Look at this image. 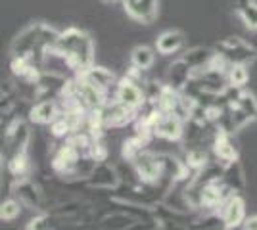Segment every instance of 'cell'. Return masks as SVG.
Returning <instances> with one entry per match:
<instances>
[{
	"label": "cell",
	"mask_w": 257,
	"mask_h": 230,
	"mask_svg": "<svg viewBox=\"0 0 257 230\" xmlns=\"http://www.w3.org/2000/svg\"><path fill=\"white\" fill-rule=\"evenodd\" d=\"M52 54L62 58L65 67L73 75H81L94 66L92 37L79 27H67L65 31H60V37L52 48Z\"/></svg>",
	"instance_id": "6da1fadb"
},
{
	"label": "cell",
	"mask_w": 257,
	"mask_h": 230,
	"mask_svg": "<svg viewBox=\"0 0 257 230\" xmlns=\"http://www.w3.org/2000/svg\"><path fill=\"white\" fill-rule=\"evenodd\" d=\"M58 37H60V31H56L48 23H31L14 39V43H12V56L29 58L37 66L44 69L46 58L52 52Z\"/></svg>",
	"instance_id": "7a4b0ae2"
},
{
	"label": "cell",
	"mask_w": 257,
	"mask_h": 230,
	"mask_svg": "<svg viewBox=\"0 0 257 230\" xmlns=\"http://www.w3.org/2000/svg\"><path fill=\"white\" fill-rule=\"evenodd\" d=\"M31 144V127L29 121L18 117L10 125L4 127V136H2V159H8L20 153H27Z\"/></svg>",
	"instance_id": "3957f363"
},
{
	"label": "cell",
	"mask_w": 257,
	"mask_h": 230,
	"mask_svg": "<svg viewBox=\"0 0 257 230\" xmlns=\"http://www.w3.org/2000/svg\"><path fill=\"white\" fill-rule=\"evenodd\" d=\"M215 52L221 54L228 64L249 66L257 60V48L240 37H226L215 44Z\"/></svg>",
	"instance_id": "277c9868"
},
{
	"label": "cell",
	"mask_w": 257,
	"mask_h": 230,
	"mask_svg": "<svg viewBox=\"0 0 257 230\" xmlns=\"http://www.w3.org/2000/svg\"><path fill=\"white\" fill-rule=\"evenodd\" d=\"M137 110H131L125 104H121L119 100H115L113 96L106 100V104L102 108L96 110V115L100 123L104 125L106 131H111V129H123L127 125H133L135 119H137Z\"/></svg>",
	"instance_id": "5b68a950"
},
{
	"label": "cell",
	"mask_w": 257,
	"mask_h": 230,
	"mask_svg": "<svg viewBox=\"0 0 257 230\" xmlns=\"http://www.w3.org/2000/svg\"><path fill=\"white\" fill-rule=\"evenodd\" d=\"M12 194L22 201L23 207H29L33 211H39V213L46 211V196H44L43 188L35 180H31L29 176L22 178V180H14Z\"/></svg>",
	"instance_id": "8992f818"
},
{
	"label": "cell",
	"mask_w": 257,
	"mask_h": 230,
	"mask_svg": "<svg viewBox=\"0 0 257 230\" xmlns=\"http://www.w3.org/2000/svg\"><path fill=\"white\" fill-rule=\"evenodd\" d=\"M81 182L86 188H92V190H111V192H115L121 186V175H119V169L115 165H109L107 161H100L92 169V173Z\"/></svg>",
	"instance_id": "52a82bcc"
},
{
	"label": "cell",
	"mask_w": 257,
	"mask_h": 230,
	"mask_svg": "<svg viewBox=\"0 0 257 230\" xmlns=\"http://www.w3.org/2000/svg\"><path fill=\"white\" fill-rule=\"evenodd\" d=\"M113 98L119 100L121 104H125L127 108L131 110H137L139 111L144 104H146V92H144V87L128 79L127 75L123 79L117 81V87H115V92H113Z\"/></svg>",
	"instance_id": "ba28073f"
},
{
	"label": "cell",
	"mask_w": 257,
	"mask_h": 230,
	"mask_svg": "<svg viewBox=\"0 0 257 230\" xmlns=\"http://www.w3.org/2000/svg\"><path fill=\"white\" fill-rule=\"evenodd\" d=\"M154 138H161L167 142H179L184 136V119L173 113L161 111L154 123Z\"/></svg>",
	"instance_id": "9c48e42d"
},
{
	"label": "cell",
	"mask_w": 257,
	"mask_h": 230,
	"mask_svg": "<svg viewBox=\"0 0 257 230\" xmlns=\"http://www.w3.org/2000/svg\"><path fill=\"white\" fill-rule=\"evenodd\" d=\"M128 16L139 23H152L158 18L160 0H123Z\"/></svg>",
	"instance_id": "30bf717a"
},
{
	"label": "cell",
	"mask_w": 257,
	"mask_h": 230,
	"mask_svg": "<svg viewBox=\"0 0 257 230\" xmlns=\"http://www.w3.org/2000/svg\"><path fill=\"white\" fill-rule=\"evenodd\" d=\"M62 115L60 100H41L29 108V121L37 125H52Z\"/></svg>",
	"instance_id": "8fae6325"
},
{
	"label": "cell",
	"mask_w": 257,
	"mask_h": 230,
	"mask_svg": "<svg viewBox=\"0 0 257 230\" xmlns=\"http://www.w3.org/2000/svg\"><path fill=\"white\" fill-rule=\"evenodd\" d=\"M211 152H213L215 159H219L221 163L225 165L238 159V148H236L234 140H232V134L221 131L219 127H217L213 144H211Z\"/></svg>",
	"instance_id": "7c38bea8"
},
{
	"label": "cell",
	"mask_w": 257,
	"mask_h": 230,
	"mask_svg": "<svg viewBox=\"0 0 257 230\" xmlns=\"http://www.w3.org/2000/svg\"><path fill=\"white\" fill-rule=\"evenodd\" d=\"M219 211L223 213L226 224H228V230L244 226V222H246V201L240 194H232Z\"/></svg>",
	"instance_id": "4fadbf2b"
},
{
	"label": "cell",
	"mask_w": 257,
	"mask_h": 230,
	"mask_svg": "<svg viewBox=\"0 0 257 230\" xmlns=\"http://www.w3.org/2000/svg\"><path fill=\"white\" fill-rule=\"evenodd\" d=\"M81 75L85 77L90 85H94V87L100 88L102 92H106L107 96H109V92H111V96H113L115 87H117V77L113 75V71H109L107 67L92 66L90 69H86L85 73H81Z\"/></svg>",
	"instance_id": "5bb4252c"
},
{
	"label": "cell",
	"mask_w": 257,
	"mask_h": 230,
	"mask_svg": "<svg viewBox=\"0 0 257 230\" xmlns=\"http://www.w3.org/2000/svg\"><path fill=\"white\" fill-rule=\"evenodd\" d=\"M190 230H228L221 211H200L190 220Z\"/></svg>",
	"instance_id": "9a60e30c"
},
{
	"label": "cell",
	"mask_w": 257,
	"mask_h": 230,
	"mask_svg": "<svg viewBox=\"0 0 257 230\" xmlns=\"http://www.w3.org/2000/svg\"><path fill=\"white\" fill-rule=\"evenodd\" d=\"M186 44V37L179 29H169V31H163V33L156 39V50L161 56H171L177 54L179 50L184 48Z\"/></svg>",
	"instance_id": "2e32d148"
},
{
	"label": "cell",
	"mask_w": 257,
	"mask_h": 230,
	"mask_svg": "<svg viewBox=\"0 0 257 230\" xmlns=\"http://www.w3.org/2000/svg\"><path fill=\"white\" fill-rule=\"evenodd\" d=\"M221 182H223L232 194L244 192V188H246V173H244V167H242V163H240L238 159L225 165Z\"/></svg>",
	"instance_id": "e0dca14e"
},
{
	"label": "cell",
	"mask_w": 257,
	"mask_h": 230,
	"mask_svg": "<svg viewBox=\"0 0 257 230\" xmlns=\"http://www.w3.org/2000/svg\"><path fill=\"white\" fill-rule=\"evenodd\" d=\"M194 75V69L182 58L175 60L171 66H169V71H167V85L175 90L181 92L182 88L188 85V81L192 79Z\"/></svg>",
	"instance_id": "ac0fdd59"
},
{
	"label": "cell",
	"mask_w": 257,
	"mask_h": 230,
	"mask_svg": "<svg viewBox=\"0 0 257 230\" xmlns=\"http://www.w3.org/2000/svg\"><path fill=\"white\" fill-rule=\"evenodd\" d=\"M211 155H213V152H211L209 146H188L186 152H184L182 161L186 163V167L192 173H196V171H200L202 167H205L211 161Z\"/></svg>",
	"instance_id": "d6986e66"
},
{
	"label": "cell",
	"mask_w": 257,
	"mask_h": 230,
	"mask_svg": "<svg viewBox=\"0 0 257 230\" xmlns=\"http://www.w3.org/2000/svg\"><path fill=\"white\" fill-rule=\"evenodd\" d=\"M137 219H133L128 213L121 209H113L111 213H106L104 217L98 219V228L100 230H127Z\"/></svg>",
	"instance_id": "ffe728a7"
},
{
	"label": "cell",
	"mask_w": 257,
	"mask_h": 230,
	"mask_svg": "<svg viewBox=\"0 0 257 230\" xmlns=\"http://www.w3.org/2000/svg\"><path fill=\"white\" fill-rule=\"evenodd\" d=\"M215 56V50H209V48H204V46H196V48H190L182 54V60L192 67L194 71H200V69H205L209 66L211 58Z\"/></svg>",
	"instance_id": "44dd1931"
},
{
	"label": "cell",
	"mask_w": 257,
	"mask_h": 230,
	"mask_svg": "<svg viewBox=\"0 0 257 230\" xmlns=\"http://www.w3.org/2000/svg\"><path fill=\"white\" fill-rule=\"evenodd\" d=\"M2 161H6V171L10 173L14 180H22L31 175V161H29L27 153H20V155H14V157L2 159Z\"/></svg>",
	"instance_id": "7402d4cb"
},
{
	"label": "cell",
	"mask_w": 257,
	"mask_h": 230,
	"mask_svg": "<svg viewBox=\"0 0 257 230\" xmlns=\"http://www.w3.org/2000/svg\"><path fill=\"white\" fill-rule=\"evenodd\" d=\"M156 62V52L150 46H137L131 52V66L139 67L142 71H148Z\"/></svg>",
	"instance_id": "603a6c76"
},
{
	"label": "cell",
	"mask_w": 257,
	"mask_h": 230,
	"mask_svg": "<svg viewBox=\"0 0 257 230\" xmlns=\"http://www.w3.org/2000/svg\"><path fill=\"white\" fill-rule=\"evenodd\" d=\"M236 12L249 31H257V0L236 4Z\"/></svg>",
	"instance_id": "cb8c5ba5"
},
{
	"label": "cell",
	"mask_w": 257,
	"mask_h": 230,
	"mask_svg": "<svg viewBox=\"0 0 257 230\" xmlns=\"http://www.w3.org/2000/svg\"><path fill=\"white\" fill-rule=\"evenodd\" d=\"M234 104L240 108V110L244 111V113H246L249 119L257 121V98H255V94H251L249 90L242 88V90L238 92V96H236Z\"/></svg>",
	"instance_id": "d4e9b609"
},
{
	"label": "cell",
	"mask_w": 257,
	"mask_h": 230,
	"mask_svg": "<svg viewBox=\"0 0 257 230\" xmlns=\"http://www.w3.org/2000/svg\"><path fill=\"white\" fill-rule=\"evenodd\" d=\"M226 79H228V87L244 88L249 79V71L247 66H240V64H230L226 69Z\"/></svg>",
	"instance_id": "484cf974"
},
{
	"label": "cell",
	"mask_w": 257,
	"mask_h": 230,
	"mask_svg": "<svg viewBox=\"0 0 257 230\" xmlns=\"http://www.w3.org/2000/svg\"><path fill=\"white\" fill-rule=\"evenodd\" d=\"M22 207L23 203L16 196L4 199L2 205H0V219H2V222H10V220L18 219L20 213H22Z\"/></svg>",
	"instance_id": "4316f807"
},
{
	"label": "cell",
	"mask_w": 257,
	"mask_h": 230,
	"mask_svg": "<svg viewBox=\"0 0 257 230\" xmlns=\"http://www.w3.org/2000/svg\"><path fill=\"white\" fill-rule=\"evenodd\" d=\"M158 230H190V226L186 222L181 220H173V219H158Z\"/></svg>",
	"instance_id": "83f0119b"
},
{
	"label": "cell",
	"mask_w": 257,
	"mask_h": 230,
	"mask_svg": "<svg viewBox=\"0 0 257 230\" xmlns=\"http://www.w3.org/2000/svg\"><path fill=\"white\" fill-rule=\"evenodd\" d=\"M244 230H257V215L246 219V222H244Z\"/></svg>",
	"instance_id": "f1b7e54d"
},
{
	"label": "cell",
	"mask_w": 257,
	"mask_h": 230,
	"mask_svg": "<svg viewBox=\"0 0 257 230\" xmlns=\"http://www.w3.org/2000/svg\"><path fill=\"white\" fill-rule=\"evenodd\" d=\"M106 4H113V2H117V0H104Z\"/></svg>",
	"instance_id": "f546056e"
},
{
	"label": "cell",
	"mask_w": 257,
	"mask_h": 230,
	"mask_svg": "<svg viewBox=\"0 0 257 230\" xmlns=\"http://www.w3.org/2000/svg\"><path fill=\"white\" fill-rule=\"evenodd\" d=\"M242 2H249V0H236V4H242Z\"/></svg>",
	"instance_id": "4dcf8cb0"
},
{
	"label": "cell",
	"mask_w": 257,
	"mask_h": 230,
	"mask_svg": "<svg viewBox=\"0 0 257 230\" xmlns=\"http://www.w3.org/2000/svg\"><path fill=\"white\" fill-rule=\"evenodd\" d=\"M154 230H158V228H154Z\"/></svg>",
	"instance_id": "1f68e13d"
}]
</instances>
